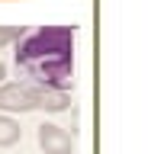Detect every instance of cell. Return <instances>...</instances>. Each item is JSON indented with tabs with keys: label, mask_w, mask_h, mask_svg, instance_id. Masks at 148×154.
I'll use <instances>...</instances> for the list:
<instances>
[{
	"label": "cell",
	"mask_w": 148,
	"mask_h": 154,
	"mask_svg": "<svg viewBox=\"0 0 148 154\" xmlns=\"http://www.w3.org/2000/svg\"><path fill=\"white\" fill-rule=\"evenodd\" d=\"M36 138H39V148L45 154H71V151H74V138H71L61 125L42 122L39 132H36Z\"/></svg>",
	"instance_id": "obj_3"
},
{
	"label": "cell",
	"mask_w": 148,
	"mask_h": 154,
	"mask_svg": "<svg viewBox=\"0 0 148 154\" xmlns=\"http://www.w3.org/2000/svg\"><path fill=\"white\" fill-rule=\"evenodd\" d=\"M29 96H32V103H36V109H45V112H65L71 106L68 90H52V87L29 84Z\"/></svg>",
	"instance_id": "obj_4"
},
{
	"label": "cell",
	"mask_w": 148,
	"mask_h": 154,
	"mask_svg": "<svg viewBox=\"0 0 148 154\" xmlns=\"http://www.w3.org/2000/svg\"><path fill=\"white\" fill-rule=\"evenodd\" d=\"M3 77H7V64L0 61V84H3Z\"/></svg>",
	"instance_id": "obj_7"
},
{
	"label": "cell",
	"mask_w": 148,
	"mask_h": 154,
	"mask_svg": "<svg viewBox=\"0 0 148 154\" xmlns=\"http://www.w3.org/2000/svg\"><path fill=\"white\" fill-rule=\"evenodd\" d=\"M36 103L29 96V84H0V112H32Z\"/></svg>",
	"instance_id": "obj_2"
},
{
	"label": "cell",
	"mask_w": 148,
	"mask_h": 154,
	"mask_svg": "<svg viewBox=\"0 0 148 154\" xmlns=\"http://www.w3.org/2000/svg\"><path fill=\"white\" fill-rule=\"evenodd\" d=\"M23 35H26L23 26H0V48L10 45V42H16V38H23Z\"/></svg>",
	"instance_id": "obj_6"
},
{
	"label": "cell",
	"mask_w": 148,
	"mask_h": 154,
	"mask_svg": "<svg viewBox=\"0 0 148 154\" xmlns=\"http://www.w3.org/2000/svg\"><path fill=\"white\" fill-rule=\"evenodd\" d=\"M20 135H23L20 122H16L13 116H3V112H0V148H13V144L20 141Z\"/></svg>",
	"instance_id": "obj_5"
},
{
	"label": "cell",
	"mask_w": 148,
	"mask_h": 154,
	"mask_svg": "<svg viewBox=\"0 0 148 154\" xmlns=\"http://www.w3.org/2000/svg\"><path fill=\"white\" fill-rule=\"evenodd\" d=\"M16 64L29 74V84L68 90L74 71V29L68 26H42L20 38Z\"/></svg>",
	"instance_id": "obj_1"
}]
</instances>
